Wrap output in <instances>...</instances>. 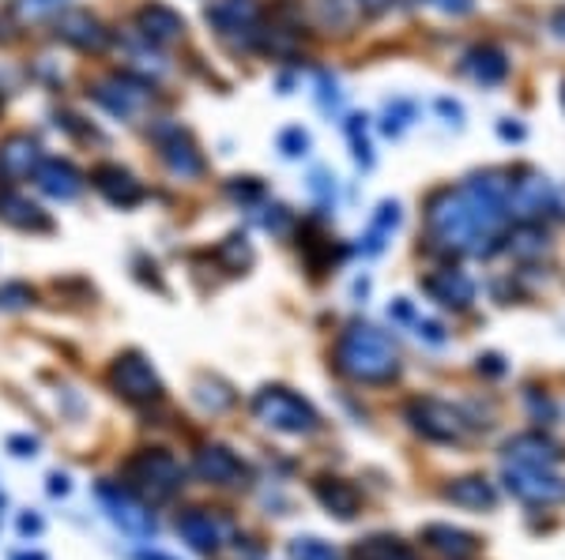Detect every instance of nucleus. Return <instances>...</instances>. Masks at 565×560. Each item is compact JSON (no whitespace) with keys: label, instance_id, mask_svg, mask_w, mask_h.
<instances>
[{"label":"nucleus","instance_id":"obj_1","mask_svg":"<svg viewBox=\"0 0 565 560\" xmlns=\"http://www.w3.org/2000/svg\"><path fill=\"white\" fill-rule=\"evenodd\" d=\"M505 173H471L464 188H445L426 208V229L445 249H464L471 257H490L498 249V229L505 219Z\"/></svg>","mask_w":565,"mask_h":560},{"label":"nucleus","instance_id":"obj_2","mask_svg":"<svg viewBox=\"0 0 565 560\" xmlns=\"http://www.w3.org/2000/svg\"><path fill=\"white\" fill-rule=\"evenodd\" d=\"M332 361L347 381L358 384H389L400 373L396 343L373 324H351L335 343Z\"/></svg>","mask_w":565,"mask_h":560},{"label":"nucleus","instance_id":"obj_3","mask_svg":"<svg viewBox=\"0 0 565 560\" xmlns=\"http://www.w3.org/2000/svg\"><path fill=\"white\" fill-rule=\"evenodd\" d=\"M125 477H128V489L133 493H140V497L151 500V505H162V500L177 497V489L185 485V466L177 463L170 451L144 448L125 463Z\"/></svg>","mask_w":565,"mask_h":560},{"label":"nucleus","instance_id":"obj_4","mask_svg":"<svg viewBox=\"0 0 565 560\" xmlns=\"http://www.w3.org/2000/svg\"><path fill=\"white\" fill-rule=\"evenodd\" d=\"M253 414H257V422H265L268 430L291 433V436H309V433H317V425H321L317 410L309 407L302 395H294L286 388H260L253 395Z\"/></svg>","mask_w":565,"mask_h":560},{"label":"nucleus","instance_id":"obj_5","mask_svg":"<svg viewBox=\"0 0 565 560\" xmlns=\"http://www.w3.org/2000/svg\"><path fill=\"white\" fill-rule=\"evenodd\" d=\"M98 505H102V512L110 515V523L118 526L121 534H128V538L151 542L155 531H159V523H155V515L147 512V505L133 489H125V485L102 482L98 485Z\"/></svg>","mask_w":565,"mask_h":560},{"label":"nucleus","instance_id":"obj_6","mask_svg":"<svg viewBox=\"0 0 565 560\" xmlns=\"http://www.w3.org/2000/svg\"><path fill=\"white\" fill-rule=\"evenodd\" d=\"M407 422L415 425V433H422L433 444H456L468 433V422H464L460 410L441 399H415L407 407Z\"/></svg>","mask_w":565,"mask_h":560},{"label":"nucleus","instance_id":"obj_7","mask_svg":"<svg viewBox=\"0 0 565 560\" xmlns=\"http://www.w3.org/2000/svg\"><path fill=\"white\" fill-rule=\"evenodd\" d=\"M110 384L121 399L136 402V407H147V402L162 399V381L155 376V369L147 365L140 353H121L110 369Z\"/></svg>","mask_w":565,"mask_h":560},{"label":"nucleus","instance_id":"obj_8","mask_svg":"<svg viewBox=\"0 0 565 560\" xmlns=\"http://www.w3.org/2000/svg\"><path fill=\"white\" fill-rule=\"evenodd\" d=\"M177 534L196 553H219L234 538V523L223 512H211V508H188L177 515Z\"/></svg>","mask_w":565,"mask_h":560},{"label":"nucleus","instance_id":"obj_9","mask_svg":"<svg viewBox=\"0 0 565 560\" xmlns=\"http://www.w3.org/2000/svg\"><path fill=\"white\" fill-rule=\"evenodd\" d=\"M505 485L513 497L528 505H558L565 500V477L554 474V466H513L505 463Z\"/></svg>","mask_w":565,"mask_h":560},{"label":"nucleus","instance_id":"obj_10","mask_svg":"<svg viewBox=\"0 0 565 560\" xmlns=\"http://www.w3.org/2000/svg\"><path fill=\"white\" fill-rule=\"evenodd\" d=\"M554 211V185L543 173H524L520 181H509V192H505V215L520 222H539Z\"/></svg>","mask_w":565,"mask_h":560},{"label":"nucleus","instance_id":"obj_11","mask_svg":"<svg viewBox=\"0 0 565 560\" xmlns=\"http://www.w3.org/2000/svg\"><path fill=\"white\" fill-rule=\"evenodd\" d=\"M95 98L113 113V117H136L151 102V87L133 76H110L95 84Z\"/></svg>","mask_w":565,"mask_h":560},{"label":"nucleus","instance_id":"obj_12","mask_svg":"<svg viewBox=\"0 0 565 560\" xmlns=\"http://www.w3.org/2000/svg\"><path fill=\"white\" fill-rule=\"evenodd\" d=\"M155 144H159L162 162H167L174 173H182V177H196V173H204V154L196 151L193 136H188L185 128H177V125L155 128Z\"/></svg>","mask_w":565,"mask_h":560},{"label":"nucleus","instance_id":"obj_13","mask_svg":"<svg viewBox=\"0 0 565 560\" xmlns=\"http://www.w3.org/2000/svg\"><path fill=\"white\" fill-rule=\"evenodd\" d=\"M38 166H42V147H38L35 136L12 132V136L0 144V177H4L8 185H15V181L23 177H35Z\"/></svg>","mask_w":565,"mask_h":560},{"label":"nucleus","instance_id":"obj_14","mask_svg":"<svg viewBox=\"0 0 565 560\" xmlns=\"http://www.w3.org/2000/svg\"><path fill=\"white\" fill-rule=\"evenodd\" d=\"M204 15H208V23L219 30L223 38L231 35H253L257 38V20H260V4L257 0H211L208 8H204Z\"/></svg>","mask_w":565,"mask_h":560},{"label":"nucleus","instance_id":"obj_15","mask_svg":"<svg viewBox=\"0 0 565 560\" xmlns=\"http://www.w3.org/2000/svg\"><path fill=\"white\" fill-rule=\"evenodd\" d=\"M193 471L200 482H211V485H245V477H249L242 459H237L231 448H223V444H208V448L196 451Z\"/></svg>","mask_w":565,"mask_h":560},{"label":"nucleus","instance_id":"obj_16","mask_svg":"<svg viewBox=\"0 0 565 560\" xmlns=\"http://www.w3.org/2000/svg\"><path fill=\"white\" fill-rule=\"evenodd\" d=\"M35 185L49 200H76L84 192V173L64 159H42V166L35 170Z\"/></svg>","mask_w":565,"mask_h":560},{"label":"nucleus","instance_id":"obj_17","mask_svg":"<svg viewBox=\"0 0 565 560\" xmlns=\"http://www.w3.org/2000/svg\"><path fill=\"white\" fill-rule=\"evenodd\" d=\"M505 463H513V466H558L562 448L554 440H546L543 433H520L505 444Z\"/></svg>","mask_w":565,"mask_h":560},{"label":"nucleus","instance_id":"obj_18","mask_svg":"<svg viewBox=\"0 0 565 560\" xmlns=\"http://www.w3.org/2000/svg\"><path fill=\"white\" fill-rule=\"evenodd\" d=\"M422 290L430 294L438 304H445V309H468L475 301V283L464 271H433V275L422 278Z\"/></svg>","mask_w":565,"mask_h":560},{"label":"nucleus","instance_id":"obj_19","mask_svg":"<svg viewBox=\"0 0 565 560\" xmlns=\"http://www.w3.org/2000/svg\"><path fill=\"white\" fill-rule=\"evenodd\" d=\"M136 27H140L144 42H155V46H170L185 35V20L167 4H144L140 15H136Z\"/></svg>","mask_w":565,"mask_h":560},{"label":"nucleus","instance_id":"obj_20","mask_svg":"<svg viewBox=\"0 0 565 560\" xmlns=\"http://www.w3.org/2000/svg\"><path fill=\"white\" fill-rule=\"evenodd\" d=\"M0 222H8V226L15 229H35V234H42V229H53V222L38 203H30L27 196H20L12 185L4 181V188H0Z\"/></svg>","mask_w":565,"mask_h":560},{"label":"nucleus","instance_id":"obj_21","mask_svg":"<svg viewBox=\"0 0 565 560\" xmlns=\"http://www.w3.org/2000/svg\"><path fill=\"white\" fill-rule=\"evenodd\" d=\"M95 188L110 203H118V208H133V203L144 200V185H140V181H136L128 170L113 166V162H106V166L95 170Z\"/></svg>","mask_w":565,"mask_h":560},{"label":"nucleus","instance_id":"obj_22","mask_svg":"<svg viewBox=\"0 0 565 560\" xmlns=\"http://www.w3.org/2000/svg\"><path fill=\"white\" fill-rule=\"evenodd\" d=\"M422 542L433 549V553L449 557V560H468L475 549H479V542H475V534L460 531V526H445V523H433L422 531Z\"/></svg>","mask_w":565,"mask_h":560},{"label":"nucleus","instance_id":"obj_23","mask_svg":"<svg viewBox=\"0 0 565 560\" xmlns=\"http://www.w3.org/2000/svg\"><path fill=\"white\" fill-rule=\"evenodd\" d=\"M464 72L482 87H494L509 76V61L498 46H475L468 57H464Z\"/></svg>","mask_w":565,"mask_h":560},{"label":"nucleus","instance_id":"obj_24","mask_svg":"<svg viewBox=\"0 0 565 560\" xmlns=\"http://www.w3.org/2000/svg\"><path fill=\"white\" fill-rule=\"evenodd\" d=\"M57 35L64 38V42H72L76 49H98L106 42V30L102 23L95 20L91 12H64L61 20H57Z\"/></svg>","mask_w":565,"mask_h":560},{"label":"nucleus","instance_id":"obj_25","mask_svg":"<svg viewBox=\"0 0 565 560\" xmlns=\"http://www.w3.org/2000/svg\"><path fill=\"white\" fill-rule=\"evenodd\" d=\"M314 493L332 515L351 519L358 512V489L351 482H343V477H321V482L314 485Z\"/></svg>","mask_w":565,"mask_h":560},{"label":"nucleus","instance_id":"obj_26","mask_svg":"<svg viewBox=\"0 0 565 560\" xmlns=\"http://www.w3.org/2000/svg\"><path fill=\"white\" fill-rule=\"evenodd\" d=\"M445 500H453V505H460V508H475V512H482V508H494L498 493H494V485H490L487 477H456V482L445 489Z\"/></svg>","mask_w":565,"mask_h":560},{"label":"nucleus","instance_id":"obj_27","mask_svg":"<svg viewBox=\"0 0 565 560\" xmlns=\"http://www.w3.org/2000/svg\"><path fill=\"white\" fill-rule=\"evenodd\" d=\"M505 249L520 260H531V257H543V252L551 249V241H546V234L539 222H520V226L509 234V245H505Z\"/></svg>","mask_w":565,"mask_h":560},{"label":"nucleus","instance_id":"obj_28","mask_svg":"<svg viewBox=\"0 0 565 560\" xmlns=\"http://www.w3.org/2000/svg\"><path fill=\"white\" fill-rule=\"evenodd\" d=\"M351 557L355 560H415L412 549H407L400 538H389V534H373V538L358 542Z\"/></svg>","mask_w":565,"mask_h":560},{"label":"nucleus","instance_id":"obj_29","mask_svg":"<svg viewBox=\"0 0 565 560\" xmlns=\"http://www.w3.org/2000/svg\"><path fill=\"white\" fill-rule=\"evenodd\" d=\"M321 8V23L335 30H351L358 20H363V4L358 0H317Z\"/></svg>","mask_w":565,"mask_h":560},{"label":"nucleus","instance_id":"obj_30","mask_svg":"<svg viewBox=\"0 0 565 560\" xmlns=\"http://www.w3.org/2000/svg\"><path fill=\"white\" fill-rule=\"evenodd\" d=\"M400 226V203H381L377 208V219H373V226H370V234H366V252H381V245H384V237L392 234V229Z\"/></svg>","mask_w":565,"mask_h":560},{"label":"nucleus","instance_id":"obj_31","mask_svg":"<svg viewBox=\"0 0 565 560\" xmlns=\"http://www.w3.org/2000/svg\"><path fill=\"white\" fill-rule=\"evenodd\" d=\"M64 4H69V0H15L12 15L20 23H42V20H53V15H61Z\"/></svg>","mask_w":565,"mask_h":560},{"label":"nucleus","instance_id":"obj_32","mask_svg":"<svg viewBox=\"0 0 565 560\" xmlns=\"http://www.w3.org/2000/svg\"><path fill=\"white\" fill-rule=\"evenodd\" d=\"M196 402H200L204 410H211V414H219V410L234 407V391L226 388L223 381H200L196 384Z\"/></svg>","mask_w":565,"mask_h":560},{"label":"nucleus","instance_id":"obj_33","mask_svg":"<svg viewBox=\"0 0 565 560\" xmlns=\"http://www.w3.org/2000/svg\"><path fill=\"white\" fill-rule=\"evenodd\" d=\"M216 257L223 260L231 271H245V267H249V263H253V249H249V245H245V237H242V234H231V237H226V241L216 249Z\"/></svg>","mask_w":565,"mask_h":560},{"label":"nucleus","instance_id":"obj_34","mask_svg":"<svg viewBox=\"0 0 565 560\" xmlns=\"http://www.w3.org/2000/svg\"><path fill=\"white\" fill-rule=\"evenodd\" d=\"M291 560H340V553L321 538H298L291 542Z\"/></svg>","mask_w":565,"mask_h":560},{"label":"nucleus","instance_id":"obj_35","mask_svg":"<svg viewBox=\"0 0 565 560\" xmlns=\"http://www.w3.org/2000/svg\"><path fill=\"white\" fill-rule=\"evenodd\" d=\"M257 222L265 229H272V234H283V229L291 226V211H286L283 203H265V208L257 211Z\"/></svg>","mask_w":565,"mask_h":560},{"label":"nucleus","instance_id":"obj_36","mask_svg":"<svg viewBox=\"0 0 565 560\" xmlns=\"http://www.w3.org/2000/svg\"><path fill=\"white\" fill-rule=\"evenodd\" d=\"M226 192H231L234 200H242V203H253V200L265 196V185H260L257 177H234L231 185H226Z\"/></svg>","mask_w":565,"mask_h":560},{"label":"nucleus","instance_id":"obj_37","mask_svg":"<svg viewBox=\"0 0 565 560\" xmlns=\"http://www.w3.org/2000/svg\"><path fill=\"white\" fill-rule=\"evenodd\" d=\"M384 132H389V136H400V132L407 128V121L415 117V105L412 102H396V105H389V113H384Z\"/></svg>","mask_w":565,"mask_h":560},{"label":"nucleus","instance_id":"obj_38","mask_svg":"<svg viewBox=\"0 0 565 560\" xmlns=\"http://www.w3.org/2000/svg\"><path fill=\"white\" fill-rule=\"evenodd\" d=\"M30 301H35V294H30L23 283L0 286V309H23V304H30Z\"/></svg>","mask_w":565,"mask_h":560},{"label":"nucleus","instance_id":"obj_39","mask_svg":"<svg viewBox=\"0 0 565 560\" xmlns=\"http://www.w3.org/2000/svg\"><path fill=\"white\" fill-rule=\"evenodd\" d=\"M309 147V136L302 128H286L280 136V151L286 154V159H298V154H306Z\"/></svg>","mask_w":565,"mask_h":560},{"label":"nucleus","instance_id":"obj_40","mask_svg":"<svg viewBox=\"0 0 565 560\" xmlns=\"http://www.w3.org/2000/svg\"><path fill=\"white\" fill-rule=\"evenodd\" d=\"M438 12H445V15H468L475 12V0H430Z\"/></svg>","mask_w":565,"mask_h":560},{"label":"nucleus","instance_id":"obj_41","mask_svg":"<svg viewBox=\"0 0 565 560\" xmlns=\"http://www.w3.org/2000/svg\"><path fill=\"white\" fill-rule=\"evenodd\" d=\"M415 327H419V335H422L426 343H433V346L445 343V332H441V324H433V320H419Z\"/></svg>","mask_w":565,"mask_h":560},{"label":"nucleus","instance_id":"obj_42","mask_svg":"<svg viewBox=\"0 0 565 560\" xmlns=\"http://www.w3.org/2000/svg\"><path fill=\"white\" fill-rule=\"evenodd\" d=\"M438 110L445 113V117H453V121H449V125H456V128L464 125V110H460V105H456V102H449V98H441Z\"/></svg>","mask_w":565,"mask_h":560},{"label":"nucleus","instance_id":"obj_43","mask_svg":"<svg viewBox=\"0 0 565 560\" xmlns=\"http://www.w3.org/2000/svg\"><path fill=\"white\" fill-rule=\"evenodd\" d=\"M8 448H15V456H35L38 444L27 440V436H12V440H8Z\"/></svg>","mask_w":565,"mask_h":560},{"label":"nucleus","instance_id":"obj_44","mask_svg":"<svg viewBox=\"0 0 565 560\" xmlns=\"http://www.w3.org/2000/svg\"><path fill=\"white\" fill-rule=\"evenodd\" d=\"M358 4H363V15H381L392 8V0H358Z\"/></svg>","mask_w":565,"mask_h":560},{"label":"nucleus","instance_id":"obj_45","mask_svg":"<svg viewBox=\"0 0 565 560\" xmlns=\"http://www.w3.org/2000/svg\"><path fill=\"white\" fill-rule=\"evenodd\" d=\"M551 30H554V38H558V42H565V8L551 15Z\"/></svg>","mask_w":565,"mask_h":560},{"label":"nucleus","instance_id":"obj_46","mask_svg":"<svg viewBox=\"0 0 565 560\" xmlns=\"http://www.w3.org/2000/svg\"><path fill=\"white\" fill-rule=\"evenodd\" d=\"M20 531L23 534H38V531H42V519H38V515H23L20 519Z\"/></svg>","mask_w":565,"mask_h":560},{"label":"nucleus","instance_id":"obj_47","mask_svg":"<svg viewBox=\"0 0 565 560\" xmlns=\"http://www.w3.org/2000/svg\"><path fill=\"white\" fill-rule=\"evenodd\" d=\"M49 493H53V497L61 493V497H64V493H69V477H64V474H53V477H49Z\"/></svg>","mask_w":565,"mask_h":560},{"label":"nucleus","instance_id":"obj_48","mask_svg":"<svg viewBox=\"0 0 565 560\" xmlns=\"http://www.w3.org/2000/svg\"><path fill=\"white\" fill-rule=\"evenodd\" d=\"M136 560H177V557L159 553V549H140V553H136Z\"/></svg>","mask_w":565,"mask_h":560},{"label":"nucleus","instance_id":"obj_49","mask_svg":"<svg viewBox=\"0 0 565 560\" xmlns=\"http://www.w3.org/2000/svg\"><path fill=\"white\" fill-rule=\"evenodd\" d=\"M498 132H502L505 139H520V136H524V128H520V125H502Z\"/></svg>","mask_w":565,"mask_h":560},{"label":"nucleus","instance_id":"obj_50","mask_svg":"<svg viewBox=\"0 0 565 560\" xmlns=\"http://www.w3.org/2000/svg\"><path fill=\"white\" fill-rule=\"evenodd\" d=\"M15 560H46V557H15Z\"/></svg>","mask_w":565,"mask_h":560}]
</instances>
